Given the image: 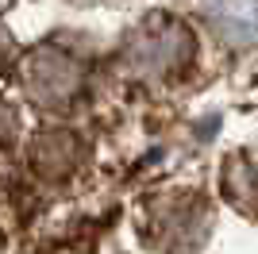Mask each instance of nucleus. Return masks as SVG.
Segmentation results:
<instances>
[{
    "label": "nucleus",
    "mask_w": 258,
    "mask_h": 254,
    "mask_svg": "<svg viewBox=\"0 0 258 254\" xmlns=\"http://www.w3.org/2000/svg\"><path fill=\"white\" fill-rule=\"evenodd\" d=\"M205 12L227 46H258V0H208Z\"/></svg>",
    "instance_id": "obj_3"
},
{
    "label": "nucleus",
    "mask_w": 258,
    "mask_h": 254,
    "mask_svg": "<svg viewBox=\"0 0 258 254\" xmlns=\"http://www.w3.org/2000/svg\"><path fill=\"white\" fill-rule=\"evenodd\" d=\"M20 77L23 89L39 108H66L85 93V62L70 54L62 42H43L31 54L20 58Z\"/></svg>",
    "instance_id": "obj_2"
},
{
    "label": "nucleus",
    "mask_w": 258,
    "mask_h": 254,
    "mask_svg": "<svg viewBox=\"0 0 258 254\" xmlns=\"http://www.w3.org/2000/svg\"><path fill=\"white\" fill-rule=\"evenodd\" d=\"M197 54V39L193 31L185 27L181 20H173L166 12H154L127 35L123 42V54H119V66L123 74L135 77V81H173L189 70Z\"/></svg>",
    "instance_id": "obj_1"
},
{
    "label": "nucleus",
    "mask_w": 258,
    "mask_h": 254,
    "mask_svg": "<svg viewBox=\"0 0 258 254\" xmlns=\"http://www.w3.org/2000/svg\"><path fill=\"white\" fill-rule=\"evenodd\" d=\"M220 185H224V197L235 204L239 212L258 216V150H239L224 162V173H220Z\"/></svg>",
    "instance_id": "obj_4"
},
{
    "label": "nucleus",
    "mask_w": 258,
    "mask_h": 254,
    "mask_svg": "<svg viewBox=\"0 0 258 254\" xmlns=\"http://www.w3.org/2000/svg\"><path fill=\"white\" fill-rule=\"evenodd\" d=\"M81 158V143L74 131H43L31 143V166L43 177H66Z\"/></svg>",
    "instance_id": "obj_5"
},
{
    "label": "nucleus",
    "mask_w": 258,
    "mask_h": 254,
    "mask_svg": "<svg viewBox=\"0 0 258 254\" xmlns=\"http://www.w3.org/2000/svg\"><path fill=\"white\" fill-rule=\"evenodd\" d=\"M16 66V46H12V39L4 31H0V70H12Z\"/></svg>",
    "instance_id": "obj_6"
}]
</instances>
